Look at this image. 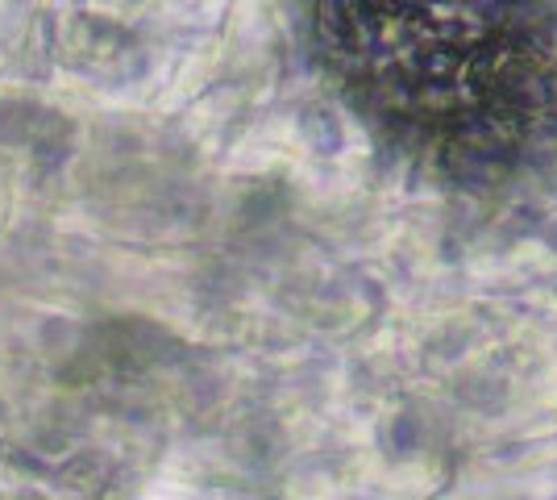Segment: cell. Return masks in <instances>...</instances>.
I'll list each match as a JSON object with an SVG mask.
<instances>
[{
    "mask_svg": "<svg viewBox=\"0 0 557 500\" xmlns=\"http://www.w3.org/2000/svg\"><path fill=\"white\" fill-rule=\"evenodd\" d=\"M312 47L349 105L417 163L511 175L557 125V34L536 4H317Z\"/></svg>",
    "mask_w": 557,
    "mask_h": 500,
    "instance_id": "cell-1",
    "label": "cell"
}]
</instances>
